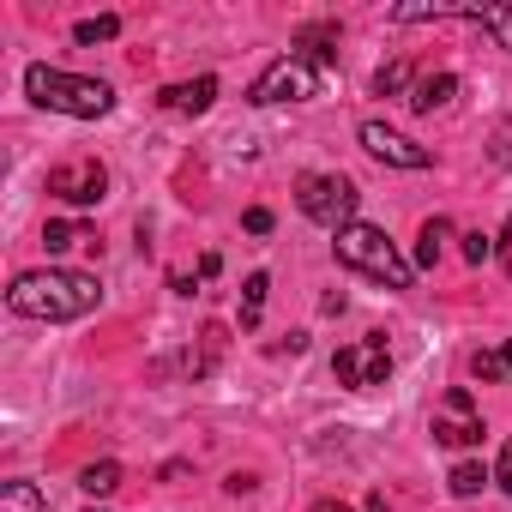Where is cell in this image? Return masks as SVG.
Instances as JSON below:
<instances>
[{
  "mask_svg": "<svg viewBox=\"0 0 512 512\" xmlns=\"http://www.w3.org/2000/svg\"><path fill=\"white\" fill-rule=\"evenodd\" d=\"M7 302H13V314H25V320H49V326H61V320L91 314V308L103 302V284L85 278V272H55V266H49V272H25V278H13Z\"/></svg>",
  "mask_w": 512,
  "mask_h": 512,
  "instance_id": "6da1fadb",
  "label": "cell"
},
{
  "mask_svg": "<svg viewBox=\"0 0 512 512\" xmlns=\"http://www.w3.org/2000/svg\"><path fill=\"white\" fill-rule=\"evenodd\" d=\"M25 91H31V103H43L55 115H73V121H97V115L115 109V91L103 79H79V73H61V67H43V61L25 67Z\"/></svg>",
  "mask_w": 512,
  "mask_h": 512,
  "instance_id": "7a4b0ae2",
  "label": "cell"
},
{
  "mask_svg": "<svg viewBox=\"0 0 512 512\" xmlns=\"http://www.w3.org/2000/svg\"><path fill=\"white\" fill-rule=\"evenodd\" d=\"M338 260L344 266H356V272H368V278H380L386 290H410V260H398V247L386 241V229H374V223H350V229H338Z\"/></svg>",
  "mask_w": 512,
  "mask_h": 512,
  "instance_id": "3957f363",
  "label": "cell"
},
{
  "mask_svg": "<svg viewBox=\"0 0 512 512\" xmlns=\"http://www.w3.org/2000/svg\"><path fill=\"white\" fill-rule=\"evenodd\" d=\"M320 73L326 67H314L308 55H284V61H272L260 79H253V91H247V103H260V109H272V103H302V97H320Z\"/></svg>",
  "mask_w": 512,
  "mask_h": 512,
  "instance_id": "277c9868",
  "label": "cell"
},
{
  "mask_svg": "<svg viewBox=\"0 0 512 512\" xmlns=\"http://www.w3.org/2000/svg\"><path fill=\"white\" fill-rule=\"evenodd\" d=\"M296 205H302L308 223H320V229L338 235V229H350V217H356V187H350L344 175H302Z\"/></svg>",
  "mask_w": 512,
  "mask_h": 512,
  "instance_id": "5b68a950",
  "label": "cell"
},
{
  "mask_svg": "<svg viewBox=\"0 0 512 512\" xmlns=\"http://www.w3.org/2000/svg\"><path fill=\"white\" fill-rule=\"evenodd\" d=\"M332 374H338V386H356V392H368V386H386V374H392V350H386V338L344 344V350L332 356Z\"/></svg>",
  "mask_w": 512,
  "mask_h": 512,
  "instance_id": "8992f818",
  "label": "cell"
},
{
  "mask_svg": "<svg viewBox=\"0 0 512 512\" xmlns=\"http://www.w3.org/2000/svg\"><path fill=\"white\" fill-rule=\"evenodd\" d=\"M49 193L67 199V205H97L109 193V169L97 157H73V163H55L49 169Z\"/></svg>",
  "mask_w": 512,
  "mask_h": 512,
  "instance_id": "52a82bcc",
  "label": "cell"
},
{
  "mask_svg": "<svg viewBox=\"0 0 512 512\" xmlns=\"http://www.w3.org/2000/svg\"><path fill=\"white\" fill-rule=\"evenodd\" d=\"M362 145H368V157H380V163H392V169H428V163H434L428 145L392 133L386 121H368V127H362Z\"/></svg>",
  "mask_w": 512,
  "mask_h": 512,
  "instance_id": "ba28073f",
  "label": "cell"
},
{
  "mask_svg": "<svg viewBox=\"0 0 512 512\" xmlns=\"http://www.w3.org/2000/svg\"><path fill=\"white\" fill-rule=\"evenodd\" d=\"M434 440H440V446H476V440H482V416H476V404H470L464 386L446 392V410H440V422H434Z\"/></svg>",
  "mask_w": 512,
  "mask_h": 512,
  "instance_id": "9c48e42d",
  "label": "cell"
},
{
  "mask_svg": "<svg viewBox=\"0 0 512 512\" xmlns=\"http://www.w3.org/2000/svg\"><path fill=\"white\" fill-rule=\"evenodd\" d=\"M211 97H217V79L205 73V79H187V85H163L157 91V103L169 109V115H205L211 109Z\"/></svg>",
  "mask_w": 512,
  "mask_h": 512,
  "instance_id": "30bf717a",
  "label": "cell"
},
{
  "mask_svg": "<svg viewBox=\"0 0 512 512\" xmlns=\"http://www.w3.org/2000/svg\"><path fill=\"white\" fill-rule=\"evenodd\" d=\"M452 97H458V79H452V73H428V79H416V91H410V109L434 115V109H446Z\"/></svg>",
  "mask_w": 512,
  "mask_h": 512,
  "instance_id": "8fae6325",
  "label": "cell"
},
{
  "mask_svg": "<svg viewBox=\"0 0 512 512\" xmlns=\"http://www.w3.org/2000/svg\"><path fill=\"white\" fill-rule=\"evenodd\" d=\"M266 290H272V278H266V272H253V278L241 284V332L260 326V314H266Z\"/></svg>",
  "mask_w": 512,
  "mask_h": 512,
  "instance_id": "7c38bea8",
  "label": "cell"
},
{
  "mask_svg": "<svg viewBox=\"0 0 512 512\" xmlns=\"http://www.w3.org/2000/svg\"><path fill=\"white\" fill-rule=\"evenodd\" d=\"M470 25H482L488 37H500V49H512V7H470Z\"/></svg>",
  "mask_w": 512,
  "mask_h": 512,
  "instance_id": "4fadbf2b",
  "label": "cell"
},
{
  "mask_svg": "<svg viewBox=\"0 0 512 512\" xmlns=\"http://www.w3.org/2000/svg\"><path fill=\"white\" fill-rule=\"evenodd\" d=\"M79 488H85V494H115V488H121V464H115V458H97V464H85Z\"/></svg>",
  "mask_w": 512,
  "mask_h": 512,
  "instance_id": "5bb4252c",
  "label": "cell"
},
{
  "mask_svg": "<svg viewBox=\"0 0 512 512\" xmlns=\"http://www.w3.org/2000/svg\"><path fill=\"white\" fill-rule=\"evenodd\" d=\"M0 512H43V488L37 482H7L0 488Z\"/></svg>",
  "mask_w": 512,
  "mask_h": 512,
  "instance_id": "9a60e30c",
  "label": "cell"
},
{
  "mask_svg": "<svg viewBox=\"0 0 512 512\" xmlns=\"http://www.w3.org/2000/svg\"><path fill=\"white\" fill-rule=\"evenodd\" d=\"M452 235V223L446 217H434V223H422V241H416V266H434L440 260V241Z\"/></svg>",
  "mask_w": 512,
  "mask_h": 512,
  "instance_id": "2e32d148",
  "label": "cell"
},
{
  "mask_svg": "<svg viewBox=\"0 0 512 512\" xmlns=\"http://www.w3.org/2000/svg\"><path fill=\"white\" fill-rule=\"evenodd\" d=\"M115 31H121V19H115V13H103V19H79V25H73V43H85V49H91V43H109Z\"/></svg>",
  "mask_w": 512,
  "mask_h": 512,
  "instance_id": "e0dca14e",
  "label": "cell"
},
{
  "mask_svg": "<svg viewBox=\"0 0 512 512\" xmlns=\"http://www.w3.org/2000/svg\"><path fill=\"white\" fill-rule=\"evenodd\" d=\"M374 91H380V97H404V91H416V85H410V67H404V61H386V67L374 73Z\"/></svg>",
  "mask_w": 512,
  "mask_h": 512,
  "instance_id": "ac0fdd59",
  "label": "cell"
},
{
  "mask_svg": "<svg viewBox=\"0 0 512 512\" xmlns=\"http://www.w3.org/2000/svg\"><path fill=\"white\" fill-rule=\"evenodd\" d=\"M79 241H91V229H79V223H49V229H43V247H49V253H67V247H79Z\"/></svg>",
  "mask_w": 512,
  "mask_h": 512,
  "instance_id": "d6986e66",
  "label": "cell"
},
{
  "mask_svg": "<svg viewBox=\"0 0 512 512\" xmlns=\"http://www.w3.org/2000/svg\"><path fill=\"white\" fill-rule=\"evenodd\" d=\"M446 482H452V494H458V500H470V494H482V482H488V476H482V464H458Z\"/></svg>",
  "mask_w": 512,
  "mask_h": 512,
  "instance_id": "ffe728a7",
  "label": "cell"
},
{
  "mask_svg": "<svg viewBox=\"0 0 512 512\" xmlns=\"http://www.w3.org/2000/svg\"><path fill=\"white\" fill-rule=\"evenodd\" d=\"M470 374H476V380H506V356H500V350H476V356H470Z\"/></svg>",
  "mask_w": 512,
  "mask_h": 512,
  "instance_id": "44dd1931",
  "label": "cell"
},
{
  "mask_svg": "<svg viewBox=\"0 0 512 512\" xmlns=\"http://www.w3.org/2000/svg\"><path fill=\"white\" fill-rule=\"evenodd\" d=\"M488 253H494V241H488L482 229H470V235H464V260H470V266H482Z\"/></svg>",
  "mask_w": 512,
  "mask_h": 512,
  "instance_id": "7402d4cb",
  "label": "cell"
},
{
  "mask_svg": "<svg viewBox=\"0 0 512 512\" xmlns=\"http://www.w3.org/2000/svg\"><path fill=\"white\" fill-rule=\"evenodd\" d=\"M494 482H500V488H506V494H512V440H506V446H500V464H494Z\"/></svg>",
  "mask_w": 512,
  "mask_h": 512,
  "instance_id": "603a6c76",
  "label": "cell"
},
{
  "mask_svg": "<svg viewBox=\"0 0 512 512\" xmlns=\"http://www.w3.org/2000/svg\"><path fill=\"white\" fill-rule=\"evenodd\" d=\"M241 223H247V229H253V235H266V229H272V211H266V205H253V211H247V217H241Z\"/></svg>",
  "mask_w": 512,
  "mask_h": 512,
  "instance_id": "cb8c5ba5",
  "label": "cell"
},
{
  "mask_svg": "<svg viewBox=\"0 0 512 512\" xmlns=\"http://www.w3.org/2000/svg\"><path fill=\"white\" fill-rule=\"evenodd\" d=\"M368 512H392V506H386V494H368Z\"/></svg>",
  "mask_w": 512,
  "mask_h": 512,
  "instance_id": "d4e9b609",
  "label": "cell"
},
{
  "mask_svg": "<svg viewBox=\"0 0 512 512\" xmlns=\"http://www.w3.org/2000/svg\"><path fill=\"white\" fill-rule=\"evenodd\" d=\"M314 512H350V506H344V500H320Z\"/></svg>",
  "mask_w": 512,
  "mask_h": 512,
  "instance_id": "484cf974",
  "label": "cell"
},
{
  "mask_svg": "<svg viewBox=\"0 0 512 512\" xmlns=\"http://www.w3.org/2000/svg\"><path fill=\"white\" fill-rule=\"evenodd\" d=\"M500 356H506V386H512V344H500Z\"/></svg>",
  "mask_w": 512,
  "mask_h": 512,
  "instance_id": "4316f807",
  "label": "cell"
},
{
  "mask_svg": "<svg viewBox=\"0 0 512 512\" xmlns=\"http://www.w3.org/2000/svg\"><path fill=\"white\" fill-rule=\"evenodd\" d=\"M506 241H512V217H506Z\"/></svg>",
  "mask_w": 512,
  "mask_h": 512,
  "instance_id": "83f0119b",
  "label": "cell"
}]
</instances>
